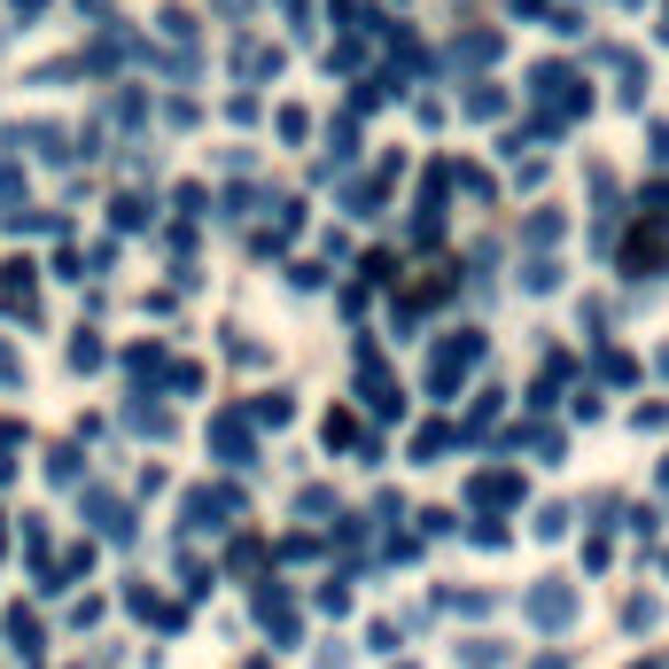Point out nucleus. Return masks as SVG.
Instances as JSON below:
<instances>
[{
    "label": "nucleus",
    "mask_w": 669,
    "mask_h": 669,
    "mask_svg": "<svg viewBox=\"0 0 669 669\" xmlns=\"http://www.w3.org/2000/svg\"><path fill=\"white\" fill-rule=\"evenodd\" d=\"M475 359H483V334H467V327H460V334H444V343H436V366H429V389H436V397H452V382H460Z\"/></svg>",
    "instance_id": "f257e3e1"
},
{
    "label": "nucleus",
    "mask_w": 669,
    "mask_h": 669,
    "mask_svg": "<svg viewBox=\"0 0 669 669\" xmlns=\"http://www.w3.org/2000/svg\"><path fill=\"white\" fill-rule=\"evenodd\" d=\"M568 615H576V592H568V583H537V592H530V623L560 631Z\"/></svg>",
    "instance_id": "f03ea898"
},
{
    "label": "nucleus",
    "mask_w": 669,
    "mask_h": 669,
    "mask_svg": "<svg viewBox=\"0 0 669 669\" xmlns=\"http://www.w3.org/2000/svg\"><path fill=\"white\" fill-rule=\"evenodd\" d=\"M87 514H94V530H102V537H117V545L133 537V522H125V507H117L110 490H94V498H87Z\"/></svg>",
    "instance_id": "7ed1b4c3"
},
{
    "label": "nucleus",
    "mask_w": 669,
    "mask_h": 669,
    "mask_svg": "<svg viewBox=\"0 0 669 669\" xmlns=\"http://www.w3.org/2000/svg\"><path fill=\"white\" fill-rule=\"evenodd\" d=\"M646 265H669V218L654 226V241H646V234L631 241V273H646Z\"/></svg>",
    "instance_id": "20e7f679"
},
{
    "label": "nucleus",
    "mask_w": 669,
    "mask_h": 669,
    "mask_svg": "<svg viewBox=\"0 0 669 669\" xmlns=\"http://www.w3.org/2000/svg\"><path fill=\"white\" fill-rule=\"evenodd\" d=\"M211 436H218V452H226V460H234V467H249V429H241V421H234V412H226V421H218V429H211Z\"/></svg>",
    "instance_id": "39448f33"
},
{
    "label": "nucleus",
    "mask_w": 669,
    "mask_h": 669,
    "mask_svg": "<svg viewBox=\"0 0 669 669\" xmlns=\"http://www.w3.org/2000/svg\"><path fill=\"white\" fill-rule=\"evenodd\" d=\"M514 490H522V475H507V467L475 483V498H483V507H498V498H514Z\"/></svg>",
    "instance_id": "423d86ee"
},
{
    "label": "nucleus",
    "mask_w": 669,
    "mask_h": 669,
    "mask_svg": "<svg viewBox=\"0 0 669 669\" xmlns=\"http://www.w3.org/2000/svg\"><path fill=\"white\" fill-rule=\"evenodd\" d=\"M0 382H24V366H16V351L0 343Z\"/></svg>",
    "instance_id": "0eeeda50"
},
{
    "label": "nucleus",
    "mask_w": 669,
    "mask_h": 669,
    "mask_svg": "<svg viewBox=\"0 0 669 669\" xmlns=\"http://www.w3.org/2000/svg\"><path fill=\"white\" fill-rule=\"evenodd\" d=\"M654 156H661V163H669V125H654Z\"/></svg>",
    "instance_id": "6e6552de"
},
{
    "label": "nucleus",
    "mask_w": 669,
    "mask_h": 669,
    "mask_svg": "<svg viewBox=\"0 0 669 669\" xmlns=\"http://www.w3.org/2000/svg\"><path fill=\"white\" fill-rule=\"evenodd\" d=\"M9 9H16V16H39V9H47V0H9Z\"/></svg>",
    "instance_id": "1a4fd4ad"
},
{
    "label": "nucleus",
    "mask_w": 669,
    "mask_h": 669,
    "mask_svg": "<svg viewBox=\"0 0 669 669\" xmlns=\"http://www.w3.org/2000/svg\"><path fill=\"white\" fill-rule=\"evenodd\" d=\"M218 9H226V16H241V9H249V0H218Z\"/></svg>",
    "instance_id": "9d476101"
},
{
    "label": "nucleus",
    "mask_w": 669,
    "mask_h": 669,
    "mask_svg": "<svg viewBox=\"0 0 669 669\" xmlns=\"http://www.w3.org/2000/svg\"><path fill=\"white\" fill-rule=\"evenodd\" d=\"M638 669H646V661H638Z\"/></svg>",
    "instance_id": "9b49d317"
}]
</instances>
